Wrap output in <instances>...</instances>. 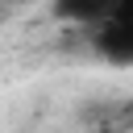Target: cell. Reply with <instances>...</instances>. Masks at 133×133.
Segmentation results:
<instances>
[{
	"label": "cell",
	"instance_id": "cell-3",
	"mask_svg": "<svg viewBox=\"0 0 133 133\" xmlns=\"http://www.w3.org/2000/svg\"><path fill=\"white\" fill-rule=\"evenodd\" d=\"M91 133H121V129H108V125H104V129H91Z\"/></svg>",
	"mask_w": 133,
	"mask_h": 133
},
{
	"label": "cell",
	"instance_id": "cell-1",
	"mask_svg": "<svg viewBox=\"0 0 133 133\" xmlns=\"http://www.w3.org/2000/svg\"><path fill=\"white\" fill-rule=\"evenodd\" d=\"M91 46L112 66H133V0H116L100 21H91Z\"/></svg>",
	"mask_w": 133,
	"mask_h": 133
},
{
	"label": "cell",
	"instance_id": "cell-2",
	"mask_svg": "<svg viewBox=\"0 0 133 133\" xmlns=\"http://www.w3.org/2000/svg\"><path fill=\"white\" fill-rule=\"evenodd\" d=\"M112 4H116V0H58V17L79 21V25H91V21H100Z\"/></svg>",
	"mask_w": 133,
	"mask_h": 133
}]
</instances>
